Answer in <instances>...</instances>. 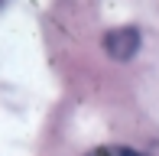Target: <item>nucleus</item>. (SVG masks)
Wrapping results in <instances>:
<instances>
[{"instance_id": "f257e3e1", "label": "nucleus", "mask_w": 159, "mask_h": 156, "mask_svg": "<svg viewBox=\"0 0 159 156\" xmlns=\"http://www.w3.org/2000/svg\"><path fill=\"white\" fill-rule=\"evenodd\" d=\"M104 49L111 59L117 62H127L136 55V49H140V33L133 30V26H120V30H111L104 36Z\"/></svg>"}, {"instance_id": "7ed1b4c3", "label": "nucleus", "mask_w": 159, "mask_h": 156, "mask_svg": "<svg viewBox=\"0 0 159 156\" xmlns=\"http://www.w3.org/2000/svg\"><path fill=\"white\" fill-rule=\"evenodd\" d=\"M0 3H7V0H0Z\"/></svg>"}, {"instance_id": "f03ea898", "label": "nucleus", "mask_w": 159, "mask_h": 156, "mask_svg": "<svg viewBox=\"0 0 159 156\" xmlns=\"http://www.w3.org/2000/svg\"><path fill=\"white\" fill-rule=\"evenodd\" d=\"M88 156H140V153L127 150V146H98V150H91Z\"/></svg>"}]
</instances>
